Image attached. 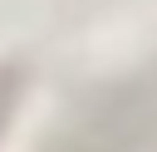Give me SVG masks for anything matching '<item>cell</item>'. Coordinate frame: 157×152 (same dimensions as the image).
<instances>
[{
  "mask_svg": "<svg viewBox=\"0 0 157 152\" xmlns=\"http://www.w3.org/2000/svg\"><path fill=\"white\" fill-rule=\"evenodd\" d=\"M157 142V64L88 103L59 152H142Z\"/></svg>",
  "mask_w": 157,
  "mask_h": 152,
  "instance_id": "cell-1",
  "label": "cell"
}]
</instances>
